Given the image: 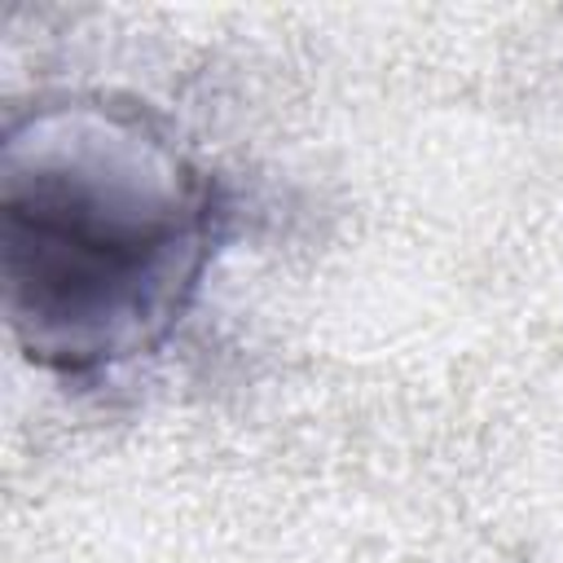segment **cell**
<instances>
[{
    "mask_svg": "<svg viewBox=\"0 0 563 563\" xmlns=\"http://www.w3.org/2000/svg\"><path fill=\"white\" fill-rule=\"evenodd\" d=\"M233 189L132 92L13 101L0 132V277L22 356L101 387L154 361L233 238Z\"/></svg>",
    "mask_w": 563,
    "mask_h": 563,
    "instance_id": "cell-1",
    "label": "cell"
}]
</instances>
